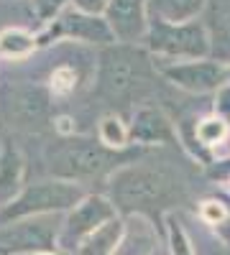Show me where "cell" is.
I'll use <instances>...</instances> for the list:
<instances>
[{
  "label": "cell",
  "mask_w": 230,
  "mask_h": 255,
  "mask_svg": "<svg viewBox=\"0 0 230 255\" xmlns=\"http://www.w3.org/2000/svg\"><path fill=\"white\" fill-rule=\"evenodd\" d=\"M110 220H115V204L108 197H100V194L85 197L79 204H74L69 209L67 220L61 222L56 245L74 253L97 227H102V225L110 222Z\"/></svg>",
  "instance_id": "8992f818"
},
{
  "label": "cell",
  "mask_w": 230,
  "mask_h": 255,
  "mask_svg": "<svg viewBox=\"0 0 230 255\" xmlns=\"http://www.w3.org/2000/svg\"><path fill=\"white\" fill-rule=\"evenodd\" d=\"M59 227L51 215L15 220L0 227V250L5 253H46L56 248Z\"/></svg>",
  "instance_id": "ba28073f"
},
{
  "label": "cell",
  "mask_w": 230,
  "mask_h": 255,
  "mask_svg": "<svg viewBox=\"0 0 230 255\" xmlns=\"http://www.w3.org/2000/svg\"><path fill=\"white\" fill-rule=\"evenodd\" d=\"M56 33L74 38V41H85V44L102 46V49L115 44L105 18L102 15H87V13H79V10L61 13L59 20H56Z\"/></svg>",
  "instance_id": "7c38bea8"
},
{
  "label": "cell",
  "mask_w": 230,
  "mask_h": 255,
  "mask_svg": "<svg viewBox=\"0 0 230 255\" xmlns=\"http://www.w3.org/2000/svg\"><path fill=\"white\" fill-rule=\"evenodd\" d=\"M33 46H36V38L20 28H8L0 33V54L3 56H10V59L26 56L33 51Z\"/></svg>",
  "instance_id": "d6986e66"
},
{
  "label": "cell",
  "mask_w": 230,
  "mask_h": 255,
  "mask_svg": "<svg viewBox=\"0 0 230 255\" xmlns=\"http://www.w3.org/2000/svg\"><path fill=\"white\" fill-rule=\"evenodd\" d=\"M213 110H215V118H220V120H225L230 125V82L223 84V87L215 92Z\"/></svg>",
  "instance_id": "603a6c76"
},
{
  "label": "cell",
  "mask_w": 230,
  "mask_h": 255,
  "mask_svg": "<svg viewBox=\"0 0 230 255\" xmlns=\"http://www.w3.org/2000/svg\"><path fill=\"white\" fill-rule=\"evenodd\" d=\"M110 194L115 209L151 212L172 204L182 197V181L164 166H123L110 179Z\"/></svg>",
  "instance_id": "6da1fadb"
},
{
  "label": "cell",
  "mask_w": 230,
  "mask_h": 255,
  "mask_svg": "<svg viewBox=\"0 0 230 255\" xmlns=\"http://www.w3.org/2000/svg\"><path fill=\"white\" fill-rule=\"evenodd\" d=\"M49 92L38 84H15L3 95V115L20 130H36L49 120Z\"/></svg>",
  "instance_id": "9c48e42d"
},
{
  "label": "cell",
  "mask_w": 230,
  "mask_h": 255,
  "mask_svg": "<svg viewBox=\"0 0 230 255\" xmlns=\"http://www.w3.org/2000/svg\"><path fill=\"white\" fill-rule=\"evenodd\" d=\"M67 0H33V10L41 20H51L61 13V8H64Z\"/></svg>",
  "instance_id": "cb8c5ba5"
},
{
  "label": "cell",
  "mask_w": 230,
  "mask_h": 255,
  "mask_svg": "<svg viewBox=\"0 0 230 255\" xmlns=\"http://www.w3.org/2000/svg\"><path fill=\"white\" fill-rule=\"evenodd\" d=\"M123 222L115 217L110 222H105L102 227H97L92 235L82 243L74 253L77 255H115L123 240Z\"/></svg>",
  "instance_id": "9a60e30c"
},
{
  "label": "cell",
  "mask_w": 230,
  "mask_h": 255,
  "mask_svg": "<svg viewBox=\"0 0 230 255\" xmlns=\"http://www.w3.org/2000/svg\"><path fill=\"white\" fill-rule=\"evenodd\" d=\"M156 245V238L149 227V222L136 217L131 220V227L123 230V240L115 255H149Z\"/></svg>",
  "instance_id": "e0dca14e"
},
{
  "label": "cell",
  "mask_w": 230,
  "mask_h": 255,
  "mask_svg": "<svg viewBox=\"0 0 230 255\" xmlns=\"http://www.w3.org/2000/svg\"><path fill=\"white\" fill-rule=\"evenodd\" d=\"M74 10L79 13H87V15H105L110 0H72Z\"/></svg>",
  "instance_id": "484cf974"
},
{
  "label": "cell",
  "mask_w": 230,
  "mask_h": 255,
  "mask_svg": "<svg viewBox=\"0 0 230 255\" xmlns=\"http://www.w3.org/2000/svg\"><path fill=\"white\" fill-rule=\"evenodd\" d=\"M125 153L110 151L102 143L87 138H69L59 140L49 151V171L61 181H82V179H97L102 174L125 163Z\"/></svg>",
  "instance_id": "7a4b0ae2"
},
{
  "label": "cell",
  "mask_w": 230,
  "mask_h": 255,
  "mask_svg": "<svg viewBox=\"0 0 230 255\" xmlns=\"http://www.w3.org/2000/svg\"><path fill=\"white\" fill-rule=\"evenodd\" d=\"M146 49L166 61H195L210 59V36L202 20L192 23H164L149 18V31L143 38Z\"/></svg>",
  "instance_id": "277c9868"
},
{
  "label": "cell",
  "mask_w": 230,
  "mask_h": 255,
  "mask_svg": "<svg viewBox=\"0 0 230 255\" xmlns=\"http://www.w3.org/2000/svg\"><path fill=\"white\" fill-rule=\"evenodd\" d=\"M225 215H228V212H225L223 202H218V199H207V202L200 204V217L205 222H210V225H223Z\"/></svg>",
  "instance_id": "7402d4cb"
},
{
  "label": "cell",
  "mask_w": 230,
  "mask_h": 255,
  "mask_svg": "<svg viewBox=\"0 0 230 255\" xmlns=\"http://www.w3.org/2000/svg\"><path fill=\"white\" fill-rule=\"evenodd\" d=\"M228 133H230V125H228L225 120L215 118V115H210V118H202V120L197 123V128H195V135H197V140H200L202 145H207V148L223 145V143L228 140Z\"/></svg>",
  "instance_id": "ffe728a7"
},
{
  "label": "cell",
  "mask_w": 230,
  "mask_h": 255,
  "mask_svg": "<svg viewBox=\"0 0 230 255\" xmlns=\"http://www.w3.org/2000/svg\"><path fill=\"white\" fill-rule=\"evenodd\" d=\"M223 145H228V153H230V133H228V140H225Z\"/></svg>",
  "instance_id": "4316f807"
},
{
  "label": "cell",
  "mask_w": 230,
  "mask_h": 255,
  "mask_svg": "<svg viewBox=\"0 0 230 255\" xmlns=\"http://www.w3.org/2000/svg\"><path fill=\"white\" fill-rule=\"evenodd\" d=\"M169 248H172V255H195L190 235L184 232L182 222L174 217H169Z\"/></svg>",
  "instance_id": "44dd1931"
},
{
  "label": "cell",
  "mask_w": 230,
  "mask_h": 255,
  "mask_svg": "<svg viewBox=\"0 0 230 255\" xmlns=\"http://www.w3.org/2000/svg\"><path fill=\"white\" fill-rule=\"evenodd\" d=\"M105 20L115 41H120L125 46L138 44V41L146 38V31H149L146 0H110Z\"/></svg>",
  "instance_id": "30bf717a"
},
{
  "label": "cell",
  "mask_w": 230,
  "mask_h": 255,
  "mask_svg": "<svg viewBox=\"0 0 230 255\" xmlns=\"http://www.w3.org/2000/svg\"><path fill=\"white\" fill-rule=\"evenodd\" d=\"M149 77L151 64L143 51L125 44H113L102 49L97 64V90L105 100L120 102L133 97L149 82Z\"/></svg>",
  "instance_id": "3957f363"
},
{
  "label": "cell",
  "mask_w": 230,
  "mask_h": 255,
  "mask_svg": "<svg viewBox=\"0 0 230 255\" xmlns=\"http://www.w3.org/2000/svg\"><path fill=\"white\" fill-rule=\"evenodd\" d=\"M85 199V191L74 181H36L26 186L20 194L3 209V220L15 222V220H26V217H38V215H54V212H67L74 204Z\"/></svg>",
  "instance_id": "5b68a950"
},
{
  "label": "cell",
  "mask_w": 230,
  "mask_h": 255,
  "mask_svg": "<svg viewBox=\"0 0 230 255\" xmlns=\"http://www.w3.org/2000/svg\"><path fill=\"white\" fill-rule=\"evenodd\" d=\"M207 8V0H146L149 18L164 23H192L200 20Z\"/></svg>",
  "instance_id": "5bb4252c"
},
{
  "label": "cell",
  "mask_w": 230,
  "mask_h": 255,
  "mask_svg": "<svg viewBox=\"0 0 230 255\" xmlns=\"http://www.w3.org/2000/svg\"><path fill=\"white\" fill-rule=\"evenodd\" d=\"M97 138L100 143L110 148V151H120L123 145H128V128H125V123L118 118V115H105L100 120L97 125Z\"/></svg>",
  "instance_id": "ac0fdd59"
},
{
  "label": "cell",
  "mask_w": 230,
  "mask_h": 255,
  "mask_svg": "<svg viewBox=\"0 0 230 255\" xmlns=\"http://www.w3.org/2000/svg\"><path fill=\"white\" fill-rule=\"evenodd\" d=\"M20 179H23V158L18 148L3 145L0 151V202H10L20 191Z\"/></svg>",
  "instance_id": "2e32d148"
},
{
  "label": "cell",
  "mask_w": 230,
  "mask_h": 255,
  "mask_svg": "<svg viewBox=\"0 0 230 255\" xmlns=\"http://www.w3.org/2000/svg\"><path fill=\"white\" fill-rule=\"evenodd\" d=\"M159 74L169 79L174 87L184 92H218L223 84L230 82V67L215 59H195V61H169L161 64Z\"/></svg>",
  "instance_id": "52a82bcc"
},
{
  "label": "cell",
  "mask_w": 230,
  "mask_h": 255,
  "mask_svg": "<svg viewBox=\"0 0 230 255\" xmlns=\"http://www.w3.org/2000/svg\"><path fill=\"white\" fill-rule=\"evenodd\" d=\"M74 69H69V67H61V69H56L54 72V77H51V82H54V92H61V95H67L69 90H74Z\"/></svg>",
  "instance_id": "d4e9b609"
},
{
  "label": "cell",
  "mask_w": 230,
  "mask_h": 255,
  "mask_svg": "<svg viewBox=\"0 0 230 255\" xmlns=\"http://www.w3.org/2000/svg\"><path fill=\"white\" fill-rule=\"evenodd\" d=\"M205 28L210 36V54L215 61L230 67V0H207Z\"/></svg>",
  "instance_id": "4fadbf2b"
},
{
  "label": "cell",
  "mask_w": 230,
  "mask_h": 255,
  "mask_svg": "<svg viewBox=\"0 0 230 255\" xmlns=\"http://www.w3.org/2000/svg\"><path fill=\"white\" fill-rule=\"evenodd\" d=\"M128 138L141 145H166V143L177 140V130H174V123L169 120V115L161 108L143 105V108L133 113Z\"/></svg>",
  "instance_id": "8fae6325"
}]
</instances>
